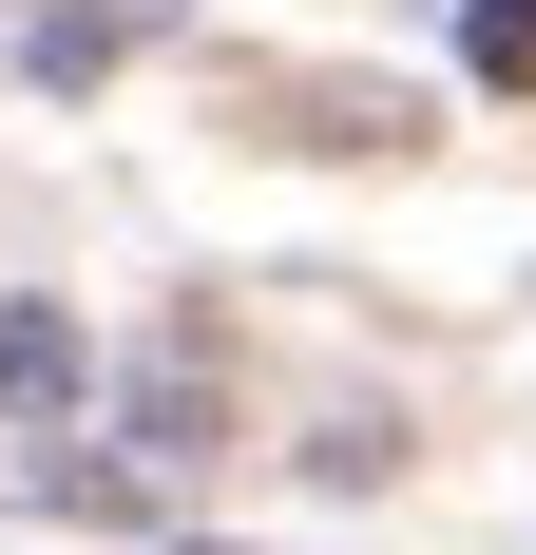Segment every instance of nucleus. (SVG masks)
<instances>
[{
  "instance_id": "nucleus-2",
  "label": "nucleus",
  "mask_w": 536,
  "mask_h": 555,
  "mask_svg": "<svg viewBox=\"0 0 536 555\" xmlns=\"http://www.w3.org/2000/svg\"><path fill=\"white\" fill-rule=\"evenodd\" d=\"M460 57H480L498 96H536V0H480V20H460Z\"/></svg>"
},
{
  "instance_id": "nucleus-1",
  "label": "nucleus",
  "mask_w": 536,
  "mask_h": 555,
  "mask_svg": "<svg viewBox=\"0 0 536 555\" xmlns=\"http://www.w3.org/2000/svg\"><path fill=\"white\" fill-rule=\"evenodd\" d=\"M0 402H20V422L77 402V307H0Z\"/></svg>"
}]
</instances>
